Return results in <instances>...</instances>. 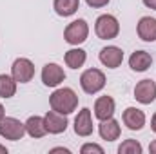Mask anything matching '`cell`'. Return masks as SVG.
Listing matches in <instances>:
<instances>
[{
	"label": "cell",
	"mask_w": 156,
	"mask_h": 154,
	"mask_svg": "<svg viewBox=\"0 0 156 154\" xmlns=\"http://www.w3.org/2000/svg\"><path fill=\"white\" fill-rule=\"evenodd\" d=\"M153 65V56L147 51H134L129 56V67L134 73H144Z\"/></svg>",
	"instance_id": "cell-16"
},
{
	"label": "cell",
	"mask_w": 156,
	"mask_h": 154,
	"mask_svg": "<svg viewBox=\"0 0 156 154\" xmlns=\"http://www.w3.org/2000/svg\"><path fill=\"white\" fill-rule=\"evenodd\" d=\"M94 33L100 40H113L120 33V22L115 15H100L94 22Z\"/></svg>",
	"instance_id": "cell-2"
},
{
	"label": "cell",
	"mask_w": 156,
	"mask_h": 154,
	"mask_svg": "<svg viewBox=\"0 0 156 154\" xmlns=\"http://www.w3.org/2000/svg\"><path fill=\"white\" fill-rule=\"evenodd\" d=\"M120 132H122V127H120L118 120H115V118L104 120L98 125V134L105 142H115V140H118L120 138Z\"/></svg>",
	"instance_id": "cell-14"
},
{
	"label": "cell",
	"mask_w": 156,
	"mask_h": 154,
	"mask_svg": "<svg viewBox=\"0 0 156 154\" xmlns=\"http://www.w3.org/2000/svg\"><path fill=\"white\" fill-rule=\"evenodd\" d=\"M53 9L58 16H73L80 9V0H55L53 2Z\"/></svg>",
	"instance_id": "cell-18"
},
{
	"label": "cell",
	"mask_w": 156,
	"mask_h": 154,
	"mask_svg": "<svg viewBox=\"0 0 156 154\" xmlns=\"http://www.w3.org/2000/svg\"><path fill=\"white\" fill-rule=\"evenodd\" d=\"M16 94V80L11 75H0V98H13Z\"/></svg>",
	"instance_id": "cell-20"
},
{
	"label": "cell",
	"mask_w": 156,
	"mask_h": 154,
	"mask_svg": "<svg viewBox=\"0 0 156 154\" xmlns=\"http://www.w3.org/2000/svg\"><path fill=\"white\" fill-rule=\"evenodd\" d=\"M4 116H5V109H4V105L0 103V120H2Z\"/></svg>",
	"instance_id": "cell-28"
},
{
	"label": "cell",
	"mask_w": 156,
	"mask_h": 154,
	"mask_svg": "<svg viewBox=\"0 0 156 154\" xmlns=\"http://www.w3.org/2000/svg\"><path fill=\"white\" fill-rule=\"evenodd\" d=\"M26 132V123H22L18 118H13V116H4L0 120V136L5 138V140H11V142H18L24 138Z\"/></svg>",
	"instance_id": "cell-4"
},
{
	"label": "cell",
	"mask_w": 156,
	"mask_h": 154,
	"mask_svg": "<svg viewBox=\"0 0 156 154\" xmlns=\"http://www.w3.org/2000/svg\"><path fill=\"white\" fill-rule=\"evenodd\" d=\"M66 80V71L55 62H49L42 67V82L45 87H58Z\"/></svg>",
	"instance_id": "cell-7"
},
{
	"label": "cell",
	"mask_w": 156,
	"mask_h": 154,
	"mask_svg": "<svg viewBox=\"0 0 156 154\" xmlns=\"http://www.w3.org/2000/svg\"><path fill=\"white\" fill-rule=\"evenodd\" d=\"M94 116L100 120V121H104V120H109V118H113L115 116V111H116V103H115V100L111 98V96H100V98H96V102H94Z\"/></svg>",
	"instance_id": "cell-13"
},
{
	"label": "cell",
	"mask_w": 156,
	"mask_h": 154,
	"mask_svg": "<svg viewBox=\"0 0 156 154\" xmlns=\"http://www.w3.org/2000/svg\"><path fill=\"white\" fill-rule=\"evenodd\" d=\"M87 37H89V26L83 18L73 20L71 24H67V27L64 31V40L69 45H80L87 40Z\"/></svg>",
	"instance_id": "cell-5"
},
{
	"label": "cell",
	"mask_w": 156,
	"mask_h": 154,
	"mask_svg": "<svg viewBox=\"0 0 156 154\" xmlns=\"http://www.w3.org/2000/svg\"><path fill=\"white\" fill-rule=\"evenodd\" d=\"M122 121L129 131H142L145 125V113L138 107H127L122 114Z\"/></svg>",
	"instance_id": "cell-10"
},
{
	"label": "cell",
	"mask_w": 156,
	"mask_h": 154,
	"mask_svg": "<svg viewBox=\"0 0 156 154\" xmlns=\"http://www.w3.org/2000/svg\"><path fill=\"white\" fill-rule=\"evenodd\" d=\"M11 76L16 83H27L35 76V65L29 58H16L11 65Z\"/></svg>",
	"instance_id": "cell-6"
},
{
	"label": "cell",
	"mask_w": 156,
	"mask_h": 154,
	"mask_svg": "<svg viewBox=\"0 0 156 154\" xmlns=\"http://www.w3.org/2000/svg\"><path fill=\"white\" fill-rule=\"evenodd\" d=\"M93 116H91V109L83 107L82 111H78L76 118H75V132L82 138H87L93 134Z\"/></svg>",
	"instance_id": "cell-12"
},
{
	"label": "cell",
	"mask_w": 156,
	"mask_h": 154,
	"mask_svg": "<svg viewBox=\"0 0 156 154\" xmlns=\"http://www.w3.org/2000/svg\"><path fill=\"white\" fill-rule=\"evenodd\" d=\"M44 120H45V127H47L49 134H62V132L67 131L69 121H67V116L66 114H60V113L51 109L49 113H45Z\"/></svg>",
	"instance_id": "cell-11"
},
{
	"label": "cell",
	"mask_w": 156,
	"mask_h": 154,
	"mask_svg": "<svg viewBox=\"0 0 156 154\" xmlns=\"http://www.w3.org/2000/svg\"><path fill=\"white\" fill-rule=\"evenodd\" d=\"M49 105L53 111L60 113V114H71L75 113L78 107V96L71 87H58L56 91H53V94L49 96Z\"/></svg>",
	"instance_id": "cell-1"
},
{
	"label": "cell",
	"mask_w": 156,
	"mask_h": 154,
	"mask_svg": "<svg viewBox=\"0 0 156 154\" xmlns=\"http://www.w3.org/2000/svg\"><path fill=\"white\" fill-rule=\"evenodd\" d=\"M0 154H7V149L4 145H0Z\"/></svg>",
	"instance_id": "cell-29"
},
{
	"label": "cell",
	"mask_w": 156,
	"mask_h": 154,
	"mask_svg": "<svg viewBox=\"0 0 156 154\" xmlns=\"http://www.w3.org/2000/svg\"><path fill=\"white\" fill-rule=\"evenodd\" d=\"M149 152H151V154H156V140L149 143Z\"/></svg>",
	"instance_id": "cell-26"
},
{
	"label": "cell",
	"mask_w": 156,
	"mask_h": 154,
	"mask_svg": "<svg viewBox=\"0 0 156 154\" xmlns=\"http://www.w3.org/2000/svg\"><path fill=\"white\" fill-rule=\"evenodd\" d=\"M138 37L144 42H156V18L153 16H142L136 26Z\"/></svg>",
	"instance_id": "cell-15"
},
{
	"label": "cell",
	"mask_w": 156,
	"mask_h": 154,
	"mask_svg": "<svg viewBox=\"0 0 156 154\" xmlns=\"http://www.w3.org/2000/svg\"><path fill=\"white\" fill-rule=\"evenodd\" d=\"M80 87L85 94H96L105 87V75L100 69H85L80 76Z\"/></svg>",
	"instance_id": "cell-3"
},
{
	"label": "cell",
	"mask_w": 156,
	"mask_h": 154,
	"mask_svg": "<svg viewBox=\"0 0 156 154\" xmlns=\"http://www.w3.org/2000/svg\"><path fill=\"white\" fill-rule=\"evenodd\" d=\"M142 2H144V5H145V7L154 9V11H156V0H142Z\"/></svg>",
	"instance_id": "cell-24"
},
{
	"label": "cell",
	"mask_w": 156,
	"mask_h": 154,
	"mask_svg": "<svg viewBox=\"0 0 156 154\" xmlns=\"http://www.w3.org/2000/svg\"><path fill=\"white\" fill-rule=\"evenodd\" d=\"M98 58H100L102 65H105L107 69H116L123 62V51L116 45H107L100 51Z\"/></svg>",
	"instance_id": "cell-9"
},
{
	"label": "cell",
	"mask_w": 156,
	"mask_h": 154,
	"mask_svg": "<svg viewBox=\"0 0 156 154\" xmlns=\"http://www.w3.org/2000/svg\"><path fill=\"white\" fill-rule=\"evenodd\" d=\"M64 60H66V65H67V67H71V69H80V67H83V64H85V60H87V53H85L83 49H80V47H73V49H69V51L66 53Z\"/></svg>",
	"instance_id": "cell-19"
},
{
	"label": "cell",
	"mask_w": 156,
	"mask_h": 154,
	"mask_svg": "<svg viewBox=\"0 0 156 154\" xmlns=\"http://www.w3.org/2000/svg\"><path fill=\"white\" fill-rule=\"evenodd\" d=\"M144 147L138 140H125L118 147V154H142Z\"/></svg>",
	"instance_id": "cell-21"
},
{
	"label": "cell",
	"mask_w": 156,
	"mask_h": 154,
	"mask_svg": "<svg viewBox=\"0 0 156 154\" xmlns=\"http://www.w3.org/2000/svg\"><path fill=\"white\" fill-rule=\"evenodd\" d=\"M80 152L82 154H104V149L100 147V145H96V143H83L82 147H80Z\"/></svg>",
	"instance_id": "cell-22"
},
{
	"label": "cell",
	"mask_w": 156,
	"mask_h": 154,
	"mask_svg": "<svg viewBox=\"0 0 156 154\" xmlns=\"http://www.w3.org/2000/svg\"><path fill=\"white\" fill-rule=\"evenodd\" d=\"M134 98L136 102H140L142 105H149L156 100V83L153 80L145 78V80H140L134 87Z\"/></svg>",
	"instance_id": "cell-8"
},
{
	"label": "cell",
	"mask_w": 156,
	"mask_h": 154,
	"mask_svg": "<svg viewBox=\"0 0 156 154\" xmlns=\"http://www.w3.org/2000/svg\"><path fill=\"white\" fill-rule=\"evenodd\" d=\"M51 152H66V154H69V149H64V147H55V149H51Z\"/></svg>",
	"instance_id": "cell-25"
},
{
	"label": "cell",
	"mask_w": 156,
	"mask_h": 154,
	"mask_svg": "<svg viewBox=\"0 0 156 154\" xmlns=\"http://www.w3.org/2000/svg\"><path fill=\"white\" fill-rule=\"evenodd\" d=\"M85 2H87L89 7H93V9H100V7H105L111 0H85Z\"/></svg>",
	"instance_id": "cell-23"
},
{
	"label": "cell",
	"mask_w": 156,
	"mask_h": 154,
	"mask_svg": "<svg viewBox=\"0 0 156 154\" xmlns=\"http://www.w3.org/2000/svg\"><path fill=\"white\" fill-rule=\"evenodd\" d=\"M151 129H153V132H156V113L151 118Z\"/></svg>",
	"instance_id": "cell-27"
},
{
	"label": "cell",
	"mask_w": 156,
	"mask_h": 154,
	"mask_svg": "<svg viewBox=\"0 0 156 154\" xmlns=\"http://www.w3.org/2000/svg\"><path fill=\"white\" fill-rule=\"evenodd\" d=\"M26 132L31 138H44L47 134V127H45L44 116H29L26 120Z\"/></svg>",
	"instance_id": "cell-17"
}]
</instances>
